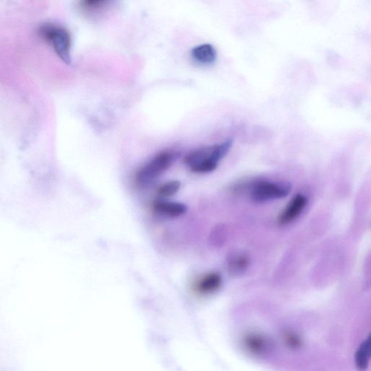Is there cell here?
<instances>
[{
  "label": "cell",
  "mask_w": 371,
  "mask_h": 371,
  "mask_svg": "<svg viewBox=\"0 0 371 371\" xmlns=\"http://www.w3.org/2000/svg\"><path fill=\"white\" fill-rule=\"evenodd\" d=\"M233 146L232 138L220 144L204 146L193 150L185 157L184 162L192 172L207 174L215 171L219 163L227 156Z\"/></svg>",
  "instance_id": "obj_1"
},
{
  "label": "cell",
  "mask_w": 371,
  "mask_h": 371,
  "mask_svg": "<svg viewBox=\"0 0 371 371\" xmlns=\"http://www.w3.org/2000/svg\"><path fill=\"white\" fill-rule=\"evenodd\" d=\"M41 36L50 44L55 53L67 65L71 63V36L70 33L59 25L43 24L39 29Z\"/></svg>",
  "instance_id": "obj_2"
},
{
  "label": "cell",
  "mask_w": 371,
  "mask_h": 371,
  "mask_svg": "<svg viewBox=\"0 0 371 371\" xmlns=\"http://www.w3.org/2000/svg\"><path fill=\"white\" fill-rule=\"evenodd\" d=\"M174 160L175 154L173 152L166 150L158 153L151 161L138 170L136 175V182L140 186L149 185L169 169Z\"/></svg>",
  "instance_id": "obj_3"
},
{
  "label": "cell",
  "mask_w": 371,
  "mask_h": 371,
  "mask_svg": "<svg viewBox=\"0 0 371 371\" xmlns=\"http://www.w3.org/2000/svg\"><path fill=\"white\" fill-rule=\"evenodd\" d=\"M291 192V186L283 183L258 181L250 186V196L257 203H264L286 197Z\"/></svg>",
  "instance_id": "obj_4"
},
{
  "label": "cell",
  "mask_w": 371,
  "mask_h": 371,
  "mask_svg": "<svg viewBox=\"0 0 371 371\" xmlns=\"http://www.w3.org/2000/svg\"><path fill=\"white\" fill-rule=\"evenodd\" d=\"M308 202V198L304 194L294 196L278 216V224L286 226L296 220L306 208Z\"/></svg>",
  "instance_id": "obj_5"
},
{
  "label": "cell",
  "mask_w": 371,
  "mask_h": 371,
  "mask_svg": "<svg viewBox=\"0 0 371 371\" xmlns=\"http://www.w3.org/2000/svg\"><path fill=\"white\" fill-rule=\"evenodd\" d=\"M222 276L217 272H210L202 276L196 284L197 292L202 295L210 294L220 289L222 286Z\"/></svg>",
  "instance_id": "obj_6"
},
{
  "label": "cell",
  "mask_w": 371,
  "mask_h": 371,
  "mask_svg": "<svg viewBox=\"0 0 371 371\" xmlns=\"http://www.w3.org/2000/svg\"><path fill=\"white\" fill-rule=\"evenodd\" d=\"M153 210L161 215L177 217L185 213L187 211V207L180 202L156 201L153 204Z\"/></svg>",
  "instance_id": "obj_7"
},
{
  "label": "cell",
  "mask_w": 371,
  "mask_h": 371,
  "mask_svg": "<svg viewBox=\"0 0 371 371\" xmlns=\"http://www.w3.org/2000/svg\"><path fill=\"white\" fill-rule=\"evenodd\" d=\"M250 265V258L245 253H233L228 257L227 268L230 275L238 276L244 274Z\"/></svg>",
  "instance_id": "obj_8"
},
{
  "label": "cell",
  "mask_w": 371,
  "mask_h": 371,
  "mask_svg": "<svg viewBox=\"0 0 371 371\" xmlns=\"http://www.w3.org/2000/svg\"><path fill=\"white\" fill-rule=\"evenodd\" d=\"M191 54L196 62L202 65H210L214 63L217 59V51L210 44L197 46L192 49Z\"/></svg>",
  "instance_id": "obj_9"
},
{
  "label": "cell",
  "mask_w": 371,
  "mask_h": 371,
  "mask_svg": "<svg viewBox=\"0 0 371 371\" xmlns=\"http://www.w3.org/2000/svg\"><path fill=\"white\" fill-rule=\"evenodd\" d=\"M247 349L254 354H263L270 347V343L263 336L252 334L245 338Z\"/></svg>",
  "instance_id": "obj_10"
},
{
  "label": "cell",
  "mask_w": 371,
  "mask_h": 371,
  "mask_svg": "<svg viewBox=\"0 0 371 371\" xmlns=\"http://www.w3.org/2000/svg\"><path fill=\"white\" fill-rule=\"evenodd\" d=\"M370 357V338L369 336L359 346L355 354V364L359 370L364 371L368 367Z\"/></svg>",
  "instance_id": "obj_11"
},
{
  "label": "cell",
  "mask_w": 371,
  "mask_h": 371,
  "mask_svg": "<svg viewBox=\"0 0 371 371\" xmlns=\"http://www.w3.org/2000/svg\"><path fill=\"white\" fill-rule=\"evenodd\" d=\"M181 186V182L179 181H168L160 186L157 193L161 197H171L179 192Z\"/></svg>",
  "instance_id": "obj_12"
},
{
  "label": "cell",
  "mask_w": 371,
  "mask_h": 371,
  "mask_svg": "<svg viewBox=\"0 0 371 371\" xmlns=\"http://www.w3.org/2000/svg\"><path fill=\"white\" fill-rule=\"evenodd\" d=\"M107 3H108V2L102 1V0H87V1L82 2L81 7L84 11H97L98 10L102 9Z\"/></svg>",
  "instance_id": "obj_13"
},
{
  "label": "cell",
  "mask_w": 371,
  "mask_h": 371,
  "mask_svg": "<svg viewBox=\"0 0 371 371\" xmlns=\"http://www.w3.org/2000/svg\"><path fill=\"white\" fill-rule=\"evenodd\" d=\"M286 344L291 347H298L301 345V340L300 337L292 333H288L285 336Z\"/></svg>",
  "instance_id": "obj_14"
}]
</instances>
